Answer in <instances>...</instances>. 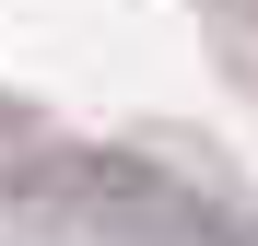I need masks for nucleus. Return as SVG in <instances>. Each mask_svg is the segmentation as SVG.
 Here are the masks:
<instances>
[]
</instances>
